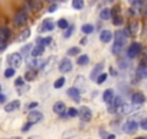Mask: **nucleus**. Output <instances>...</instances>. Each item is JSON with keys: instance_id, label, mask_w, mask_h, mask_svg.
<instances>
[{"instance_id": "f257e3e1", "label": "nucleus", "mask_w": 147, "mask_h": 139, "mask_svg": "<svg viewBox=\"0 0 147 139\" xmlns=\"http://www.w3.org/2000/svg\"><path fill=\"white\" fill-rule=\"evenodd\" d=\"M7 64H9V67H12V68L20 67V64H22V55H20V52H13V54H10V55L7 57Z\"/></svg>"}, {"instance_id": "f03ea898", "label": "nucleus", "mask_w": 147, "mask_h": 139, "mask_svg": "<svg viewBox=\"0 0 147 139\" xmlns=\"http://www.w3.org/2000/svg\"><path fill=\"white\" fill-rule=\"evenodd\" d=\"M78 116H80L81 120H84V122H90L91 117H92V113H91V110H90L88 107L82 106V107H80V110H78Z\"/></svg>"}, {"instance_id": "7ed1b4c3", "label": "nucleus", "mask_w": 147, "mask_h": 139, "mask_svg": "<svg viewBox=\"0 0 147 139\" xmlns=\"http://www.w3.org/2000/svg\"><path fill=\"white\" fill-rule=\"evenodd\" d=\"M124 132L125 133H130V135H133V133H136V130L138 129V123L136 122V120H128V122H125L124 123Z\"/></svg>"}, {"instance_id": "20e7f679", "label": "nucleus", "mask_w": 147, "mask_h": 139, "mask_svg": "<svg viewBox=\"0 0 147 139\" xmlns=\"http://www.w3.org/2000/svg\"><path fill=\"white\" fill-rule=\"evenodd\" d=\"M140 51H141V45H140L138 42H134V44H131L130 48H128V57H130V58H136V57L140 54Z\"/></svg>"}, {"instance_id": "39448f33", "label": "nucleus", "mask_w": 147, "mask_h": 139, "mask_svg": "<svg viewBox=\"0 0 147 139\" xmlns=\"http://www.w3.org/2000/svg\"><path fill=\"white\" fill-rule=\"evenodd\" d=\"M144 100H146V97H144V94L140 93V91H137V93H134V94L131 96L133 106H141V104L144 103Z\"/></svg>"}, {"instance_id": "423d86ee", "label": "nucleus", "mask_w": 147, "mask_h": 139, "mask_svg": "<svg viewBox=\"0 0 147 139\" xmlns=\"http://www.w3.org/2000/svg\"><path fill=\"white\" fill-rule=\"evenodd\" d=\"M71 70H72V62H71L69 58H65V59L59 64V71H61V73H69Z\"/></svg>"}, {"instance_id": "0eeeda50", "label": "nucleus", "mask_w": 147, "mask_h": 139, "mask_svg": "<svg viewBox=\"0 0 147 139\" xmlns=\"http://www.w3.org/2000/svg\"><path fill=\"white\" fill-rule=\"evenodd\" d=\"M66 94L72 99V100H75V102H80L81 100V96H80V89L77 87H71L66 90Z\"/></svg>"}, {"instance_id": "6e6552de", "label": "nucleus", "mask_w": 147, "mask_h": 139, "mask_svg": "<svg viewBox=\"0 0 147 139\" xmlns=\"http://www.w3.org/2000/svg\"><path fill=\"white\" fill-rule=\"evenodd\" d=\"M26 20H28L26 12H25V10H19V12L16 13V16H15V23H16V25H23Z\"/></svg>"}, {"instance_id": "1a4fd4ad", "label": "nucleus", "mask_w": 147, "mask_h": 139, "mask_svg": "<svg viewBox=\"0 0 147 139\" xmlns=\"http://www.w3.org/2000/svg\"><path fill=\"white\" fill-rule=\"evenodd\" d=\"M42 119H43V114L39 112H30V114H29V123H32V125L39 123Z\"/></svg>"}, {"instance_id": "9d476101", "label": "nucleus", "mask_w": 147, "mask_h": 139, "mask_svg": "<svg viewBox=\"0 0 147 139\" xmlns=\"http://www.w3.org/2000/svg\"><path fill=\"white\" fill-rule=\"evenodd\" d=\"M65 110H66V107H65V104H63L62 102H56V103L53 104V112H55L56 114L63 116V114H65Z\"/></svg>"}, {"instance_id": "9b49d317", "label": "nucleus", "mask_w": 147, "mask_h": 139, "mask_svg": "<svg viewBox=\"0 0 147 139\" xmlns=\"http://www.w3.org/2000/svg\"><path fill=\"white\" fill-rule=\"evenodd\" d=\"M102 67H104V62H98V64L94 67L92 73H91V76H90V78H91V80H95V78H97V76H98V74H101Z\"/></svg>"}, {"instance_id": "f8f14e48", "label": "nucleus", "mask_w": 147, "mask_h": 139, "mask_svg": "<svg viewBox=\"0 0 147 139\" xmlns=\"http://www.w3.org/2000/svg\"><path fill=\"white\" fill-rule=\"evenodd\" d=\"M19 107H20V102H19V100H13V102H10L9 104L5 106V110H6V112H13V110H16V109H19Z\"/></svg>"}, {"instance_id": "ddd939ff", "label": "nucleus", "mask_w": 147, "mask_h": 139, "mask_svg": "<svg viewBox=\"0 0 147 139\" xmlns=\"http://www.w3.org/2000/svg\"><path fill=\"white\" fill-rule=\"evenodd\" d=\"M10 38V29L6 28V26H2L0 28V39L2 41H7Z\"/></svg>"}, {"instance_id": "4468645a", "label": "nucleus", "mask_w": 147, "mask_h": 139, "mask_svg": "<svg viewBox=\"0 0 147 139\" xmlns=\"http://www.w3.org/2000/svg\"><path fill=\"white\" fill-rule=\"evenodd\" d=\"M100 39H101V42H110V41L113 39V33L105 29V31H102V32L100 33Z\"/></svg>"}, {"instance_id": "2eb2a0df", "label": "nucleus", "mask_w": 147, "mask_h": 139, "mask_svg": "<svg viewBox=\"0 0 147 139\" xmlns=\"http://www.w3.org/2000/svg\"><path fill=\"white\" fill-rule=\"evenodd\" d=\"M42 54H43V45H40V44L30 49V57H36V58H38V57L42 55Z\"/></svg>"}, {"instance_id": "dca6fc26", "label": "nucleus", "mask_w": 147, "mask_h": 139, "mask_svg": "<svg viewBox=\"0 0 147 139\" xmlns=\"http://www.w3.org/2000/svg\"><path fill=\"white\" fill-rule=\"evenodd\" d=\"M53 28H55V23H53L51 19H46V20H43V25H42L40 29L45 32V31H52Z\"/></svg>"}, {"instance_id": "f3484780", "label": "nucleus", "mask_w": 147, "mask_h": 139, "mask_svg": "<svg viewBox=\"0 0 147 139\" xmlns=\"http://www.w3.org/2000/svg\"><path fill=\"white\" fill-rule=\"evenodd\" d=\"M123 46H124V42L115 41V42H114V45H113V48H111L113 54H120V52L123 51Z\"/></svg>"}, {"instance_id": "a211bd4d", "label": "nucleus", "mask_w": 147, "mask_h": 139, "mask_svg": "<svg viewBox=\"0 0 147 139\" xmlns=\"http://www.w3.org/2000/svg\"><path fill=\"white\" fill-rule=\"evenodd\" d=\"M113 97H114V91H113L111 89L105 90V91H104V94H102V100H104L105 103H110Z\"/></svg>"}, {"instance_id": "6ab92c4d", "label": "nucleus", "mask_w": 147, "mask_h": 139, "mask_svg": "<svg viewBox=\"0 0 147 139\" xmlns=\"http://www.w3.org/2000/svg\"><path fill=\"white\" fill-rule=\"evenodd\" d=\"M29 6L32 7V10H39L42 7V2H40V0H30Z\"/></svg>"}, {"instance_id": "aec40b11", "label": "nucleus", "mask_w": 147, "mask_h": 139, "mask_svg": "<svg viewBox=\"0 0 147 139\" xmlns=\"http://www.w3.org/2000/svg\"><path fill=\"white\" fill-rule=\"evenodd\" d=\"M100 18H101L102 20H108V19L111 18V10H110V9H102L101 13H100Z\"/></svg>"}, {"instance_id": "412c9836", "label": "nucleus", "mask_w": 147, "mask_h": 139, "mask_svg": "<svg viewBox=\"0 0 147 139\" xmlns=\"http://www.w3.org/2000/svg\"><path fill=\"white\" fill-rule=\"evenodd\" d=\"M113 36H114V39H115V41L125 42V35H124V32H123V31H118V32H115Z\"/></svg>"}, {"instance_id": "4be33fe9", "label": "nucleus", "mask_w": 147, "mask_h": 139, "mask_svg": "<svg viewBox=\"0 0 147 139\" xmlns=\"http://www.w3.org/2000/svg\"><path fill=\"white\" fill-rule=\"evenodd\" d=\"M88 61H90V58H88V55H85V54H82V55H80V57L77 58V62H78L80 65H85V64H88Z\"/></svg>"}, {"instance_id": "5701e85b", "label": "nucleus", "mask_w": 147, "mask_h": 139, "mask_svg": "<svg viewBox=\"0 0 147 139\" xmlns=\"http://www.w3.org/2000/svg\"><path fill=\"white\" fill-rule=\"evenodd\" d=\"M29 36H30V29H28V28H26V29H23V32L20 33L19 41H20V42H23V41H26Z\"/></svg>"}, {"instance_id": "b1692460", "label": "nucleus", "mask_w": 147, "mask_h": 139, "mask_svg": "<svg viewBox=\"0 0 147 139\" xmlns=\"http://www.w3.org/2000/svg\"><path fill=\"white\" fill-rule=\"evenodd\" d=\"M72 7L74 9H82L84 7V0H72Z\"/></svg>"}, {"instance_id": "393cba45", "label": "nucleus", "mask_w": 147, "mask_h": 139, "mask_svg": "<svg viewBox=\"0 0 147 139\" xmlns=\"http://www.w3.org/2000/svg\"><path fill=\"white\" fill-rule=\"evenodd\" d=\"M81 31L84 32V33H87V35H90L92 31H94V26L92 25H82V28H81Z\"/></svg>"}, {"instance_id": "a878e982", "label": "nucleus", "mask_w": 147, "mask_h": 139, "mask_svg": "<svg viewBox=\"0 0 147 139\" xmlns=\"http://www.w3.org/2000/svg\"><path fill=\"white\" fill-rule=\"evenodd\" d=\"M137 73H138V76H140L141 78H144V77H146V68H144V62H141V64H140V67H138V70H137Z\"/></svg>"}, {"instance_id": "bb28decb", "label": "nucleus", "mask_w": 147, "mask_h": 139, "mask_svg": "<svg viewBox=\"0 0 147 139\" xmlns=\"http://www.w3.org/2000/svg\"><path fill=\"white\" fill-rule=\"evenodd\" d=\"M13 76H15V68L9 67L6 71H5V77H6V78H10V77H13Z\"/></svg>"}, {"instance_id": "cd10ccee", "label": "nucleus", "mask_w": 147, "mask_h": 139, "mask_svg": "<svg viewBox=\"0 0 147 139\" xmlns=\"http://www.w3.org/2000/svg\"><path fill=\"white\" fill-rule=\"evenodd\" d=\"M58 26L62 28V29H66V28L69 26V23H68L66 19H59V20H58Z\"/></svg>"}, {"instance_id": "c85d7f7f", "label": "nucleus", "mask_w": 147, "mask_h": 139, "mask_svg": "<svg viewBox=\"0 0 147 139\" xmlns=\"http://www.w3.org/2000/svg\"><path fill=\"white\" fill-rule=\"evenodd\" d=\"M127 29H128V32H130V36L136 35V33H137V23H131L130 28H127Z\"/></svg>"}, {"instance_id": "c756f323", "label": "nucleus", "mask_w": 147, "mask_h": 139, "mask_svg": "<svg viewBox=\"0 0 147 139\" xmlns=\"http://www.w3.org/2000/svg\"><path fill=\"white\" fill-rule=\"evenodd\" d=\"M63 83H65V78L61 77V78H58V80L53 83V87H55V89H61V87L63 86Z\"/></svg>"}, {"instance_id": "7c9ffc66", "label": "nucleus", "mask_w": 147, "mask_h": 139, "mask_svg": "<svg viewBox=\"0 0 147 139\" xmlns=\"http://www.w3.org/2000/svg\"><path fill=\"white\" fill-rule=\"evenodd\" d=\"M105 80H107V74H98L97 78H95V81H97L98 84H102Z\"/></svg>"}, {"instance_id": "2f4dec72", "label": "nucleus", "mask_w": 147, "mask_h": 139, "mask_svg": "<svg viewBox=\"0 0 147 139\" xmlns=\"http://www.w3.org/2000/svg\"><path fill=\"white\" fill-rule=\"evenodd\" d=\"M51 42H52V39H51V38H45V39L39 38V39H38V44H40V45H43V46H45V45H49Z\"/></svg>"}, {"instance_id": "473e14b6", "label": "nucleus", "mask_w": 147, "mask_h": 139, "mask_svg": "<svg viewBox=\"0 0 147 139\" xmlns=\"http://www.w3.org/2000/svg\"><path fill=\"white\" fill-rule=\"evenodd\" d=\"M113 23H114V25H117V26H118V25H121V23H123V18H121L120 15H115V16H114V19H113Z\"/></svg>"}, {"instance_id": "72a5a7b5", "label": "nucleus", "mask_w": 147, "mask_h": 139, "mask_svg": "<svg viewBox=\"0 0 147 139\" xmlns=\"http://www.w3.org/2000/svg\"><path fill=\"white\" fill-rule=\"evenodd\" d=\"M35 77H36V73H35V71H28L26 76H25V80H29V81H30V80H33Z\"/></svg>"}, {"instance_id": "f704fd0d", "label": "nucleus", "mask_w": 147, "mask_h": 139, "mask_svg": "<svg viewBox=\"0 0 147 139\" xmlns=\"http://www.w3.org/2000/svg\"><path fill=\"white\" fill-rule=\"evenodd\" d=\"M78 54H80V48H78V46L71 48V49L68 51V55H78Z\"/></svg>"}, {"instance_id": "c9c22d12", "label": "nucleus", "mask_w": 147, "mask_h": 139, "mask_svg": "<svg viewBox=\"0 0 147 139\" xmlns=\"http://www.w3.org/2000/svg\"><path fill=\"white\" fill-rule=\"evenodd\" d=\"M30 49H32V46L30 45H26L23 49H22V52H20V55L23 57V55H28V54H30Z\"/></svg>"}, {"instance_id": "e433bc0d", "label": "nucleus", "mask_w": 147, "mask_h": 139, "mask_svg": "<svg viewBox=\"0 0 147 139\" xmlns=\"http://www.w3.org/2000/svg\"><path fill=\"white\" fill-rule=\"evenodd\" d=\"M68 116H69V117L78 116V110H77V109H69V110H68Z\"/></svg>"}, {"instance_id": "4c0bfd02", "label": "nucleus", "mask_w": 147, "mask_h": 139, "mask_svg": "<svg viewBox=\"0 0 147 139\" xmlns=\"http://www.w3.org/2000/svg\"><path fill=\"white\" fill-rule=\"evenodd\" d=\"M23 84H25V78H23V77L16 78V81H15V86H16V87H20V86H23Z\"/></svg>"}, {"instance_id": "58836bf2", "label": "nucleus", "mask_w": 147, "mask_h": 139, "mask_svg": "<svg viewBox=\"0 0 147 139\" xmlns=\"http://www.w3.org/2000/svg\"><path fill=\"white\" fill-rule=\"evenodd\" d=\"M72 31H74V28H72V26H69V28H68V31L63 33V36H65V38H69V36H71V33H72Z\"/></svg>"}, {"instance_id": "ea45409f", "label": "nucleus", "mask_w": 147, "mask_h": 139, "mask_svg": "<svg viewBox=\"0 0 147 139\" xmlns=\"http://www.w3.org/2000/svg\"><path fill=\"white\" fill-rule=\"evenodd\" d=\"M140 126H141V129L147 130V120H146V119H143V120L140 122Z\"/></svg>"}, {"instance_id": "a19ab883", "label": "nucleus", "mask_w": 147, "mask_h": 139, "mask_svg": "<svg viewBox=\"0 0 147 139\" xmlns=\"http://www.w3.org/2000/svg\"><path fill=\"white\" fill-rule=\"evenodd\" d=\"M128 2H130L131 6H138V5L141 3V0H128Z\"/></svg>"}, {"instance_id": "79ce46f5", "label": "nucleus", "mask_w": 147, "mask_h": 139, "mask_svg": "<svg viewBox=\"0 0 147 139\" xmlns=\"http://www.w3.org/2000/svg\"><path fill=\"white\" fill-rule=\"evenodd\" d=\"M6 48V41H2L0 39V51H3Z\"/></svg>"}, {"instance_id": "37998d69", "label": "nucleus", "mask_w": 147, "mask_h": 139, "mask_svg": "<svg viewBox=\"0 0 147 139\" xmlns=\"http://www.w3.org/2000/svg\"><path fill=\"white\" fill-rule=\"evenodd\" d=\"M30 126H32V123H26V125L23 126V132H28V130L30 129Z\"/></svg>"}, {"instance_id": "c03bdc74", "label": "nucleus", "mask_w": 147, "mask_h": 139, "mask_svg": "<svg viewBox=\"0 0 147 139\" xmlns=\"http://www.w3.org/2000/svg\"><path fill=\"white\" fill-rule=\"evenodd\" d=\"M36 106H38V103H36V102H32V103H30V104H29V109H30V110H32V109H35V107H36Z\"/></svg>"}, {"instance_id": "a18cd8bd", "label": "nucleus", "mask_w": 147, "mask_h": 139, "mask_svg": "<svg viewBox=\"0 0 147 139\" xmlns=\"http://www.w3.org/2000/svg\"><path fill=\"white\" fill-rule=\"evenodd\" d=\"M53 10H56V5H52V6L49 7V12H53Z\"/></svg>"}, {"instance_id": "49530a36", "label": "nucleus", "mask_w": 147, "mask_h": 139, "mask_svg": "<svg viewBox=\"0 0 147 139\" xmlns=\"http://www.w3.org/2000/svg\"><path fill=\"white\" fill-rule=\"evenodd\" d=\"M6 100V97L5 96H2V94H0V102H5Z\"/></svg>"}, {"instance_id": "de8ad7c7", "label": "nucleus", "mask_w": 147, "mask_h": 139, "mask_svg": "<svg viewBox=\"0 0 147 139\" xmlns=\"http://www.w3.org/2000/svg\"><path fill=\"white\" fill-rule=\"evenodd\" d=\"M0 91H2V86H0Z\"/></svg>"}, {"instance_id": "09e8293b", "label": "nucleus", "mask_w": 147, "mask_h": 139, "mask_svg": "<svg viewBox=\"0 0 147 139\" xmlns=\"http://www.w3.org/2000/svg\"><path fill=\"white\" fill-rule=\"evenodd\" d=\"M111 2H113V0H111Z\"/></svg>"}]
</instances>
